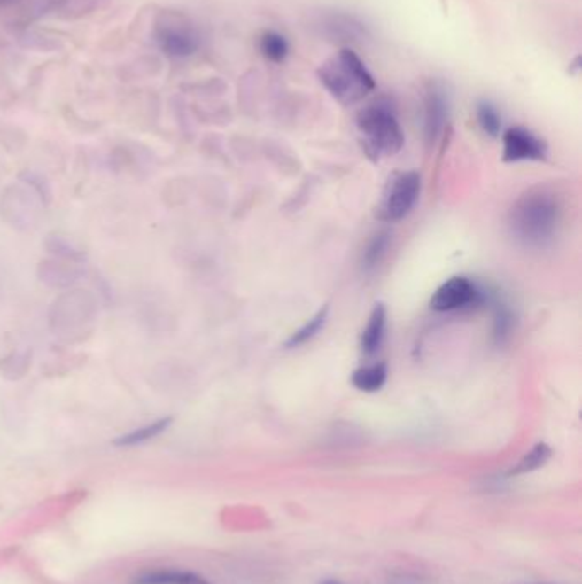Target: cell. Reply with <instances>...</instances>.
<instances>
[{"label":"cell","instance_id":"19","mask_svg":"<svg viewBox=\"0 0 582 584\" xmlns=\"http://www.w3.org/2000/svg\"><path fill=\"white\" fill-rule=\"evenodd\" d=\"M7 2H12V0H0V4H7Z\"/></svg>","mask_w":582,"mask_h":584},{"label":"cell","instance_id":"13","mask_svg":"<svg viewBox=\"0 0 582 584\" xmlns=\"http://www.w3.org/2000/svg\"><path fill=\"white\" fill-rule=\"evenodd\" d=\"M550 458H552L550 446H547L545 443H538L530 453H526L519 460V463L509 471V475H524V473L535 471L538 468L545 467Z\"/></svg>","mask_w":582,"mask_h":584},{"label":"cell","instance_id":"16","mask_svg":"<svg viewBox=\"0 0 582 584\" xmlns=\"http://www.w3.org/2000/svg\"><path fill=\"white\" fill-rule=\"evenodd\" d=\"M169 424H171V419H161V421L154 422V424H149V425L140 427V429L127 434V436L118 438L115 444L117 446H134V444L145 443V441L159 436L163 431L167 429Z\"/></svg>","mask_w":582,"mask_h":584},{"label":"cell","instance_id":"15","mask_svg":"<svg viewBox=\"0 0 582 584\" xmlns=\"http://www.w3.org/2000/svg\"><path fill=\"white\" fill-rule=\"evenodd\" d=\"M477 120H478V125L482 127V130L490 137H497L501 134L502 117H501L497 106L492 105L487 99H484L477 105Z\"/></svg>","mask_w":582,"mask_h":584},{"label":"cell","instance_id":"6","mask_svg":"<svg viewBox=\"0 0 582 584\" xmlns=\"http://www.w3.org/2000/svg\"><path fill=\"white\" fill-rule=\"evenodd\" d=\"M504 161H541L547 158V144L524 127H513L506 130L504 137Z\"/></svg>","mask_w":582,"mask_h":584},{"label":"cell","instance_id":"12","mask_svg":"<svg viewBox=\"0 0 582 584\" xmlns=\"http://www.w3.org/2000/svg\"><path fill=\"white\" fill-rule=\"evenodd\" d=\"M388 378V368L386 364L379 362V364H373V366H366L361 368L352 374V385L361 390V392H377L381 390V386L386 383Z\"/></svg>","mask_w":582,"mask_h":584},{"label":"cell","instance_id":"14","mask_svg":"<svg viewBox=\"0 0 582 584\" xmlns=\"http://www.w3.org/2000/svg\"><path fill=\"white\" fill-rule=\"evenodd\" d=\"M328 311H330V308L328 306H323L311 320H307L306 323H304V327L299 328L298 331H294L292 335H291V339L287 340V347H298V346H301V344H304V342H307V340H311L320 330H322V327L325 325L326 318H328Z\"/></svg>","mask_w":582,"mask_h":584},{"label":"cell","instance_id":"17","mask_svg":"<svg viewBox=\"0 0 582 584\" xmlns=\"http://www.w3.org/2000/svg\"><path fill=\"white\" fill-rule=\"evenodd\" d=\"M388 237H390V234L388 233H381L374 236L373 241L369 243V246H368V250L364 253V263H366L368 269L374 267L381 260V257H383V253H384V250L388 246Z\"/></svg>","mask_w":582,"mask_h":584},{"label":"cell","instance_id":"9","mask_svg":"<svg viewBox=\"0 0 582 584\" xmlns=\"http://www.w3.org/2000/svg\"><path fill=\"white\" fill-rule=\"evenodd\" d=\"M384 331H386V308L384 304H376L361 337V349L366 355H373L379 351L384 339Z\"/></svg>","mask_w":582,"mask_h":584},{"label":"cell","instance_id":"18","mask_svg":"<svg viewBox=\"0 0 582 584\" xmlns=\"http://www.w3.org/2000/svg\"><path fill=\"white\" fill-rule=\"evenodd\" d=\"M322 584H342V583H338V581H325V583H322Z\"/></svg>","mask_w":582,"mask_h":584},{"label":"cell","instance_id":"3","mask_svg":"<svg viewBox=\"0 0 582 584\" xmlns=\"http://www.w3.org/2000/svg\"><path fill=\"white\" fill-rule=\"evenodd\" d=\"M357 128L362 147L371 160L395 156L405 144V136L395 110L383 99L374 101L359 112Z\"/></svg>","mask_w":582,"mask_h":584},{"label":"cell","instance_id":"7","mask_svg":"<svg viewBox=\"0 0 582 584\" xmlns=\"http://www.w3.org/2000/svg\"><path fill=\"white\" fill-rule=\"evenodd\" d=\"M480 301V291L465 277H454L443 284L432 296L431 308L434 311H454Z\"/></svg>","mask_w":582,"mask_h":584},{"label":"cell","instance_id":"11","mask_svg":"<svg viewBox=\"0 0 582 584\" xmlns=\"http://www.w3.org/2000/svg\"><path fill=\"white\" fill-rule=\"evenodd\" d=\"M291 51L289 40L279 31H265L260 38V53L272 64H282Z\"/></svg>","mask_w":582,"mask_h":584},{"label":"cell","instance_id":"10","mask_svg":"<svg viewBox=\"0 0 582 584\" xmlns=\"http://www.w3.org/2000/svg\"><path fill=\"white\" fill-rule=\"evenodd\" d=\"M132 584H212L206 578L191 571H178V569H159L147 571L137 576Z\"/></svg>","mask_w":582,"mask_h":584},{"label":"cell","instance_id":"2","mask_svg":"<svg viewBox=\"0 0 582 584\" xmlns=\"http://www.w3.org/2000/svg\"><path fill=\"white\" fill-rule=\"evenodd\" d=\"M557 199L545 191H530L517 200L511 212V228L517 239L530 246L547 245L559 226Z\"/></svg>","mask_w":582,"mask_h":584},{"label":"cell","instance_id":"1","mask_svg":"<svg viewBox=\"0 0 582 584\" xmlns=\"http://www.w3.org/2000/svg\"><path fill=\"white\" fill-rule=\"evenodd\" d=\"M318 77L326 91L344 106L362 101L376 90L373 74L350 48H342L322 64Z\"/></svg>","mask_w":582,"mask_h":584},{"label":"cell","instance_id":"4","mask_svg":"<svg viewBox=\"0 0 582 584\" xmlns=\"http://www.w3.org/2000/svg\"><path fill=\"white\" fill-rule=\"evenodd\" d=\"M420 176L415 171L396 173L383 191L376 217L383 222H398L414 209L420 195Z\"/></svg>","mask_w":582,"mask_h":584},{"label":"cell","instance_id":"5","mask_svg":"<svg viewBox=\"0 0 582 584\" xmlns=\"http://www.w3.org/2000/svg\"><path fill=\"white\" fill-rule=\"evenodd\" d=\"M156 42L167 57L187 58L200 48V35L185 19L164 14L156 23Z\"/></svg>","mask_w":582,"mask_h":584},{"label":"cell","instance_id":"8","mask_svg":"<svg viewBox=\"0 0 582 584\" xmlns=\"http://www.w3.org/2000/svg\"><path fill=\"white\" fill-rule=\"evenodd\" d=\"M449 113V96L443 84H431L425 96V137L434 142L443 134Z\"/></svg>","mask_w":582,"mask_h":584}]
</instances>
